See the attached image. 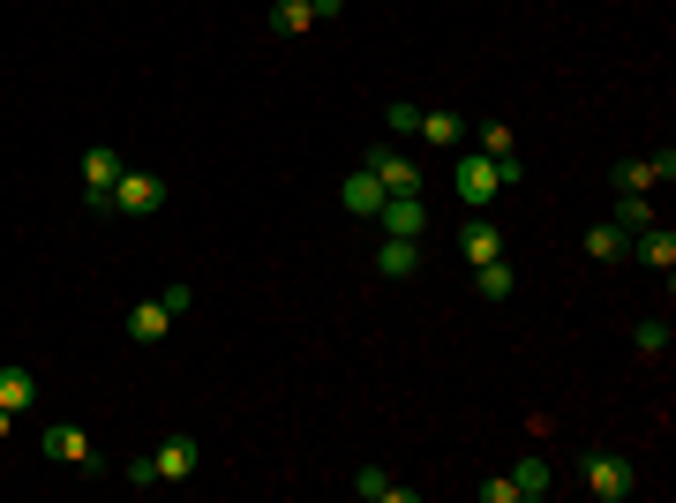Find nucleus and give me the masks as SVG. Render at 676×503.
<instances>
[{"label": "nucleus", "instance_id": "14", "mask_svg": "<svg viewBox=\"0 0 676 503\" xmlns=\"http://www.w3.org/2000/svg\"><path fill=\"white\" fill-rule=\"evenodd\" d=\"M151 466H159V481H188V473L204 466V451H196L188 436H166V444L151 451Z\"/></svg>", "mask_w": 676, "mask_h": 503}, {"label": "nucleus", "instance_id": "5", "mask_svg": "<svg viewBox=\"0 0 676 503\" xmlns=\"http://www.w3.org/2000/svg\"><path fill=\"white\" fill-rule=\"evenodd\" d=\"M39 451L53 466H98V444H90V428H76V420H53L39 436Z\"/></svg>", "mask_w": 676, "mask_h": 503}, {"label": "nucleus", "instance_id": "3", "mask_svg": "<svg viewBox=\"0 0 676 503\" xmlns=\"http://www.w3.org/2000/svg\"><path fill=\"white\" fill-rule=\"evenodd\" d=\"M166 210V181L159 173H121L113 196H106V218H159Z\"/></svg>", "mask_w": 676, "mask_h": 503}, {"label": "nucleus", "instance_id": "20", "mask_svg": "<svg viewBox=\"0 0 676 503\" xmlns=\"http://www.w3.org/2000/svg\"><path fill=\"white\" fill-rule=\"evenodd\" d=\"M511 481H519V503H542V496L556 489L549 459H519V466H511Z\"/></svg>", "mask_w": 676, "mask_h": 503}, {"label": "nucleus", "instance_id": "13", "mask_svg": "<svg viewBox=\"0 0 676 503\" xmlns=\"http://www.w3.org/2000/svg\"><path fill=\"white\" fill-rule=\"evenodd\" d=\"M377 271H383V278H422V241H406V233H383Z\"/></svg>", "mask_w": 676, "mask_h": 503}, {"label": "nucleus", "instance_id": "19", "mask_svg": "<svg viewBox=\"0 0 676 503\" xmlns=\"http://www.w3.org/2000/svg\"><path fill=\"white\" fill-rule=\"evenodd\" d=\"M271 31H279V39L316 31V0H271Z\"/></svg>", "mask_w": 676, "mask_h": 503}, {"label": "nucleus", "instance_id": "4", "mask_svg": "<svg viewBox=\"0 0 676 503\" xmlns=\"http://www.w3.org/2000/svg\"><path fill=\"white\" fill-rule=\"evenodd\" d=\"M639 489V466L624 451H587V496L593 503H624Z\"/></svg>", "mask_w": 676, "mask_h": 503}, {"label": "nucleus", "instance_id": "15", "mask_svg": "<svg viewBox=\"0 0 676 503\" xmlns=\"http://www.w3.org/2000/svg\"><path fill=\"white\" fill-rule=\"evenodd\" d=\"M166 331H173V308H166V300H135V308H128V338H135V346H159Z\"/></svg>", "mask_w": 676, "mask_h": 503}, {"label": "nucleus", "instance_id": "18", "mask_svg": "<svg viewBox=\"0 0 676 503\" xmlns=\"http://www.w3.org/2000/svg\"><path fill=\"white\" fill-rule=\"evenodd\" d=\"M353 496H369V503H414V489H406V481H391L383 466H361V473H353Z\"/></svg>", "mask_w": 676, "mask_h": 503}, {"label": "nucleus", "instance_id": "2", "mask_svg": "<svg viewBox=\"0 0 676 503\" xmlns=\"http://www.w3.org/2000/svg\"><path fill=\"white\" fill-rule=\"evenodd\" d=\"M361 166L383 181V196H422V166H414V158H406V143H391V135L361 151Z\"/></svg>", "mask_w": 676, "mask_h": 503}, {"label": "nucleus", "instance_id": "16", "mask_svg": "<svg viewBox=\"0 0 676 503\" xmlns=\"http://www.w3.org/2000/svg\"><path fill=\"white\" fill-rule=\"evenodd\" d=\"M422 143H436V151H466V113H451V106L422 113Z\"/></svg>", "mask_w": 676, "mask_h": 503}, {"label": "nucleus", "instance_id": "11", "mask_svg": "<svg viewBox=\"0 0 676 503\" xmlns=\"http://www.w3.org/2000/svg\"><path fill=\"white\" fill-rule=\"evenodd\" d=\"M579 249H587V263H624V255H632V233H624L617 218H593Z\"/></svg>", "mask_w": 676, "mask_h": 503}, {"label": "nucleus", "instance_id": "21", "mask_svg": "<svg viewBox=\"0 0 676 503\" xmlns=\"http://www.w3.org/2000/svg\"><path fill=\"white\" fill-rule=\"evenodd\" d=\"M609 188H617V196H646V188H654V158H617V166H609Z\"/></svg>", "mask_w": 676, "mask_h": 503}, {"label": "nucleus", "instance_id": "22", "mask_svg": "<svg viewBox=\"0 0 676 503\" xmlns=\"http://www.w3.org/2000/svg\"><path fill=\"white\" fill-rule=\"evenodd\" d=\"M383 135H391V143H406V135H422V106H406V98H391V106H383Z\"/></svg>", "mask_w": 676, "mask_h": 503}, {"label": "nucleus", "instance_id": "28", "mask_svg": "<svg viewBox=\"0 0 676 503\" xmlns=\"http://www.w3.org/2000/svg\"><path fill=\"white\" fill-rule=\"evenodd\" d=\"M331 15H346V0H316V23H331Z\"/></svg>", "mask_w": 676, "mask_h": 503}, {"label": "nucleus", "instance_id": "8", "mask_svg": "<svg viewBox=\"0 0 676 503\" xmlns=\"http://www.w3.org/2000/svg\"><path fill=\"white\" fill-rule=\"evenodd\" d=\"M377 226H383V233H406V241H422V233H428V204H422V196H383Z\"/></svg>", "mask_w": 676, "mask_h": 503}, {"label": "nucleus", "instance_id": "27", "mask_svg": "<svg viewBox=\"0 0 676 503\" xmlns=\"http://www.w3.org/2000/svg\"><path fill=\"white\" fill-rule=\"evenodd\" d=\"M173 308V324H181V316H188V308H196V294H188V286H166V294H159Z\"/></svg>", "mask_w": 676, "mask_h": 503}, {"label": "nucleus", "instance_id": "10", "mask_svg": "<svg viewBox=\"0 0 676 503\" xmlns=\"http://www.w3.org/2000/svg\"><path fill=\"white\" fill-rule=\"evenodd\" d=\"M338 204L353 210V218H377V210H383V181L369 166H353L346 181H338Z\"/></svg>", "mask_w": 676, "mask_h": 503}, {"label": "nucleus", "instance_id": "12", "mask_svg": "<svg viewBox=\"0 0 676 503\" xmlns=\"http://www.w3.org/2000/svg\"><path fill=\"white\" fill-rule=\"evenodd\" d=\"M632 255L646 263V271H662V278H669V271H676V233H669V226H639Z\"/></svg>", "mask_w": 676, "mask_h": 503}, {"label": "nucleus", "instance_id": "24", "mask_svg": "<svg viewBox=\"0 0 676 503\" xmlns=\"http://www.w3.org/2000/svg\"><path fill=\"white\" fill-rule=\"evenodd\" d=\"M632 338H639V353H669V338H676V331H669V316H646Z\"/></svg>", "mask_w": 676, "mask_h": 503}, {"label": "nucleus", "instance_id": "25", "mask_svg": "<svg viewBox=\"0 0 676 503\" xmlns=\"http://www.w3.org/2000/svg\"><path fill=\"white\" fill-rule=\"evenodd\" d=\"M617 226H624V233L654 226V204H646V196H617Z\"/></svg>", "mask_w": 676, "mask_h": 503}, {"label": "nucleus", "instance_id": "1", "mask_svg": "<svg viewBox=\"0 0 676 503\" xmlns=\"http://www.w3.org/2000/svg\"><path fill=\"white\" fill-rule=\"evenodd\" d=\"M451 188H459L466 210H489L504 196V166L497 158H481V151H459V166H451Z\"/></svg>", "mask_w": 676, "mask_h": 503}, {"label": "nucleus", "instance_id": "6", "mask_svg": "<svg viewBox=\"0 0 676 503\" xmlns=\"http://www.w3.org/2000/svg\"><path fill=\"white\" fill-rule=\"evenodd\" d=\"M121 151H113V143H90L84 151V196H90V210H98V218H106V196H113V181H121Z\"/></svg>", "mask_w": 676, "mask_h": 503}, {"label": "nucleus", "instance_id": "26", "mask_svg": "<svg viewBox=\"0 0 676 503\" xmlns=\"http://www.w3.org/2000/svg\"><path fill=\"white\" fill-rule=\"evenodd\" d=\"M481 503H519V481L497 473V481H481Z\"/></svg>", "mask_w": 676, "mask_h": 503}, {"label": "nucleus", "instance_id": "7", "mask_svg": "<svg viewBox=\"0 0 676 503\" xmlns=\"http://www.w3.org/2000/svg\"><path fill=\"white\" fill-rule=\"evenodd\" d=\"M23 406H39V376H31L23 361H8V369H0V436H8V420L23 414Z\"/></svg>", "mask_w": 676, "mask_h": 503}, {"label": "nucleus", "instance_id": "17", "mask_svg": "<svg viewBox=\"0 0 676 503\" xmlns=\"http://www.w3.org/2000/svg\"><path fill=\"white\" fill-rule=\"evenodd\" d=\"M473 294H481V300H511V294H519V271H511L504 255L473 263Z\"/></svg>", "mask_w": 676, "mask_h": 503}, {"label": "nucleus", "instance_id": "9", "mask_svg": "<svg viewBox=\"0 0 676 503\" xmlns=\"http://www.w3.org/2000/svg\"><path fill=\"white\" fill-rule=\"evenodd\" d=\"M459 255H466V271H473V263H489V255H504V233L489 226V210H473V218L459 226Z\"/></svg>", "mask_w": 676, "mask_h": 503}, {"label": "nucleus", "instance_id": "23", "mask_svg": "<svg viewBox=\"0 0 676 503\" xmlns=\"http://www.w3.org/2000/svg\"><path fill=\"white\" fill-rule=\"evenodd\" d=\"M481 158H497V166H519V143H511L504 121H481Z\"/></svg>", "mask_w": 676, "mask_h": 503}]
</instances>
